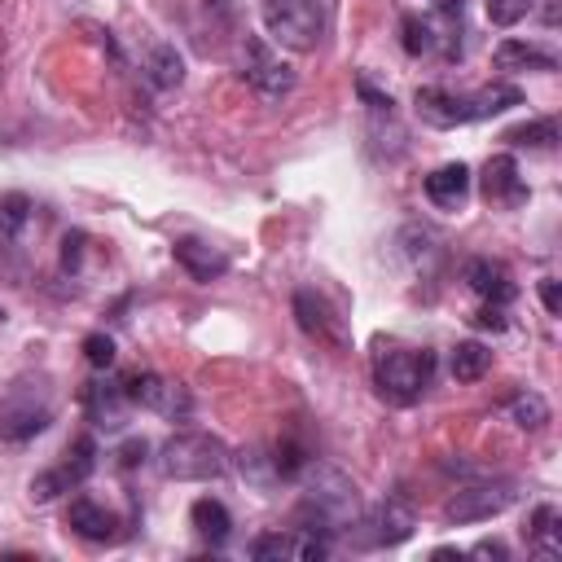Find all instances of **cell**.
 <instances>
[{"instance_id":"cell-18","label":"cell","mask_w":562,"mask_h":562,"mask_svg":"<svg viewBox=\"0 0 562 562\" xmlns=\"http://www.w3.org/2000/svg\"><path fill=\"white\" fill-rule=\"evenodd\" d=\"M470 184H474V176H470L465 162H443V167H435V171L426 176L422 189H426L430 206H439V211H461L465 198H470Z\"/></svg>"},{"instance_id":"cell-35","label":"cell","mask_w":562,"mask_h":562,"mask_svg":"<svg viewBox=\"0 0 562 562\" xmlns=\"http://www.w3.org/2000/svg\"><path fill=\"white\" fill-rule=\"evenodd\" d=\"M145 457H149V443H145V439H127V443L119 448V465H123V470L145 465Z\"/></svg>"},{"instance_id":"cell-28","label":"cell","mask_w":562,"mask_h":562,"mask_svg":"<svg viewBox=\"0 0 562 562\" xmlns=\"http://www.w3.org/2000/svg\"><path fill=\"white\" fill-rule=\"evenodd\" d=\"M400 31H404V53L408 57H430L443 40L435 35V26L426 22V18H417V13H404L400 18Z\"/></svg>"},{"instance_id":"cell-22","label":"cell","mask_w":562,"mask_h":562,"mask_svg":"<svg viewBox=\"0 0 562 562\" xmlns=\"http://www.w3.org/2000/svg\"><path fill=\"white\" fill-rule=\"evenodd\" d=\"M189 518H193V531H198L206 544H224V540H228V531H233V514H228V505H224V501H215V496L193 501Z\"/></svg>"},{"instance_id":"cell-3","label":"cell","mask_w":562,"mask_h":562,"mask_svg":"<svg viewBox=\"0 0 562 562\" xmlns=\"http://www.w3.org/2000/svg\"><path fill=\"white\" fill-rule=\"evenodd\" d=\"M263 31L285 53H316L338 18V0H263Z\"/></svg>"},{"instance_id":"cell-12","label":"cell","mask_w":562,"mask_h":562,"mask_svg":"<svg viewBox=\"0 0 562 562\" xmlns=\"http://www.w3.org/2000/svg\"><path fill=\"white\" fill-rule=\"evenodd\" d=\"M123 391H127L132 408L140 404V408H149V413H162V417H171V422L189 417V391H184L180 382L162 378V373H149V369H140V373H127V378H123Z\"/></svg>"},{"instance_id":"cell-31","label":"cell","mask_w":562,"mask_h":562,"mask_svg":"<svg viewBox=\"0 0 562 562\" xmlns=\"http://www.w3.org/2000/svg\"><path fill=\"white\" fill-rule=\"evenodd\" d=\"M483 9H487V22L505 31V26H518L536 9V0H483Z\"/></svg>"},{"instance_id":"cell-7","label":"cell","mask_w":562,"mask_h":562,"mask_svg":"<svg viewBox=\"0 0 562 562\" xmlns=\"http://www.w3.org/2000/svg\"><path fill=\"white\" fill-rule=\"evenodd\" d=\"M413 527H417V514L400 496H386L373 509L356 514V522L347 527V540L356 549H395V544H404L413 536Z\"/></svg>"},{"instance_id":"cell-13","label":"cell","mask_w":562,"mask_h":562,"mask_svg":"<svg viewBox=\"0 0 562 562\" xmlns=\"http://www.w3.org/2000/svg\"><path fill=\"white\" fill-rule=\"evenodd\" d=\"M334 553V544L325 536H312V531H268L250 544V558L259 562H325Z\"/></svg>"},{"instance_id":"cell-14","label":"cell","mask_w":562,"mask_h":562,"mask_svg":"<svg viewBox=\"0 0 562 562\" xmlns=\"http://www.w3.org/2000/svg\"><path fill=\"white\" fill-rule=\"evenodd\" d=\"M83 413L97 430H123L127 426V413H132V400L123 391V382H110V378H92L83 386Z\"/></svg>"},{"instance_id":"cell-9","label":"cell","mask_w":562,"mask_h":562,"mask_svg":"<svg viewBox=\"0 0 562 562\" xmlns=\"http://www.w3.org/2000/svg\"><path fill=\"white\" fill-rule=\"evenodd\" d=\"M514 501H518L514 479H474V483H461L443 501V522H487V518L505 514Z\"/></svg>"},{"instance_id":"cell-27","label":"cell","mask_w":562,"mask_h":562,"mask_svg":"<svg viewBox=\"0 0 562 562\" xmlns=\"http://www.w3.org/2000/svg\"><path fill=\"white\" fill-rule=\"evenodd\" d=\"M509 149H553L558 145V119H531L501 136Z\"/></svg>"},{"instance_id":"cell-37","label":"cell","mask_w":562,"mask_h":562,"mask_svg":"<svg viewBox=\"0 0 562 562\" xmlns=\"http://www.w3.org/2000/svg\"><path fill=\"white\" fill-rule=\"evenodd\" d=\"M540 303H544V312H549V316H558V312H562V290H558V281H553V277H544V281H540Z\"/></svg>"},{"instance_id":"cell-1","label":"cell","mask_w":562,"mask_h":562,"mask_svg":"<svg viewBox=\"0 0 562 562\" xmlns=\"http://www.w3.org/2000/svg\"><path fill=\"white\" fill-rule=\"evenodd\" d=\"M356 514H360V492H356V483H351L342 470L321 465V470L307 479V492H303V501H299V509H294V522H299V531L325 536V540L334 544L338 536H347V527L356 522Z\"/></svg>"},{"instance_id":"cell-11","label":"cell","mask_w":562,"mask_h":562,"mask_svg":"<svg viewBox=\"0 0 562 562\" xmlns=\"http://www.w3.org/2000/svg\"><path fill=\"white\" fill-rule=\"evenodd\" d=\"M92 470H97V439H92V435H79V439H70L66 457H61L53 470H44V474L31 479L26 492H31L35 505H48L53 496H61V492H70V487H83Z\"/></svg>"},{"instance_id":"cell-21","label":"cell","mask_w":562,"mask_h":562,"mask_svg":"<svg viewBox=\"0 0 562 562\" xmlns=\"http://www.w3.org/2000/svg\"><path fill=\"white\" fill-rule=\"evenodd\" d=\"M492 61H496V70H509V75H518V70H553L558 66L553 53H544L540 44H527V40H501Z\"/></svg>"},{"instance_id":"cell-38","label":"cell","mask_w":562,"mask_h":562,"mask_svg":"<svg viewBox=\"0 0 562 562\" xmlns=\"http://www.w3.org/2000/svg\"><path fill=\"white\" fill-rule=\"evenodd\" d=\"M470 558H501V562H505V558H509V549H505L501 540H479V544L470 549Z\"/></svg>"},{"instance_id":"cell-5","label":"cell","mask_w":562,"mask_h":562,"mask_svg":"<svg viewBox=\"0 0 562 562\" xmlns=\"http://www.w3.org/2000/svg\"><path fill=\"white\" fill-rule=\"evenodd\" d=\"M435 382V351L413 347H378L373 351V386L386 404L408 408L417 404Z\"/></svg>"},{"instance_id":"cell-15","label":"cell","mask_w":562,"mask_h":562,"mask_svg":"<svg viewBox=\"0 0 562 562\" xmlns=\"http://www.w3.org/2000/svg\"><path fill=\"white\" fill-rule=\"evenodd\" d=\"M66 527H70L79 540H88V544H110V540H119V518H114L101 501H92V496H75V501H70Z\"/></svg>"},{"instance_id":"cell-24","label":"cell","mask_w":562,"mask_h":562,"mask_svg":"<svg viewBox=\"0 0 562 562\" xmlns=\"http://www.w3.org/2000/svg\"><path fill=\"white\" fill-rule=\"evenodd\" d=\"M145 79L154 83V88H180V79H184V57L176 53V44H154L149 53H145Z\"/></svg>"},{"instance_id":"cell-36","label":"cell","mask_w":562,"mask_h":562,"mask_svg":"<svg viewBox=\"0 0 562 562\" xmlns=\"http://www.w3.org/2000/svg\"><path fill=\"white\" fill-rule=\"evenodd\" d=\"M356 92H360V97H364V101H369V110H373V114H391V105H395V101H391V97H386V92H373V88H369V83H364V79H360V83H356Z\"/></svg>"},{"instance_id":"cell-2","label":"cell","mask_w":562,"mask_h":562,"mask_svg":"<svg viewBox=\"0 0 562 562\" xmlns=\"http://www.w3.org/2000/svg\"><path fill=\"white\" fill-rule=\"evenodd\" d=\"M422 123L430 127H465V123H479V119H492L509 105H522V92L514 83H487V88H474V92H452V88H439V83H426L417 88L413 97Z\"/></svg>"},{"instance_id":"cell-4","label":"cell","mask_w":562,"mask_h":562,"mask_svg":"<svg viewBox=\"0 0 562 562\" xmlns=\"http://www.w3.org/2000/svg\"><path fill=\"white\" fill-rule=\"evenodd\" d=\"M158 470L162 479H176V483H211L233 470V452L211 430H176L158 448Z\"/></svg>"},{"instance_id":"cell-32","label":"cell","mask_w":562,"mask_h":562,"mask_svg":"<svg viewBox=\"0 0 562 562\" xmlns=\"http://www.w3.org/2000/svg\"><path fill=\"white\" fill-rule=\"evenodd\" d=\"M83 360L92 369H110L114 364V338L110 334H88L83 338Z\"/></svg>"},{"instance_id":"cell-8","label":"cell","mask_w":562,"mask_h":562,"mask_svg":"<svg viewBox=\"0 0 562 562\" xmlns=\"http://www.w3.org/2000/svg\"><path fill=\"white\" fill-rule=\"evenodd\" d=\"M290 312H294V325L316 342V347H325V351H351V334H347V321L338 316V307L321 294V290H312V285H299L294 290V299H290Z\"/></svg>"},{"instance_id":"cell-17","label":"cell","mask_w":562,"mask_h":562,"mask_svg":"<svg viewBox=\"0 0 562 562\" xmlns=\"http://www.w3.org/2000/svg\"><path fill=\"white\" fill-rule=\"evenodd\" d=\"M465 285H470L483 303H496V307L514 303V294H518V285H514L509 268H505L501 259H487V255H479V259H470V263H465Z\"/></svg>"},{"instance_id":"cell-26","label":"cell","mask_w":562,"mask_h":562,"mask_svg":"<svg viewBox=\"0 0 562 562\" xmlns=\"http://www.w3.org/2000/svg\"><path fill=\"white\" fill-rule=\"evenodd\" d=\"M31 215H35V202L26 193H0V241H18L26 228H31Z\"/></svg>"},{"instance_id":"cell-16","label":"cell","mask_w":562,"mask_h":562,"mask_svg":"<svg viewBox=\"0 0 562 562\" xmlns=\"http://www.w3.org/2000/svg\"><path fill=\"white\" fill-rule=\"evenodd\" d=\"M483 198L492 206H522L527 202V184L518 176L514 154H492L483 167Z\"/></svg>"},{"instance_id":"cell-39","label":"cell","mask_w":562,"mask_h":562,"mask_svg":"<svg viewBox=\"0 0 562 562\" xmlns=\"http://www.w3.org/2000/svg\"><path fill=\"white\" fill-rule=\"evenodd\" d=\"M448 22H461V9H465V0H430Z\"/></svg>"},{"instance_id":"cell-34","label":"cell","mask_w":562,"mask_h":562,"mask_svg":"<svg viewBox=\"0 0 562 562\" xmlns=\"http://www.w3.org/2000/svg\"><path fill=\"white\" fill-rule=\"evenodd\" d=\"M474 329H492V334H505L509 329V321H505V307H496V303H483L474 316Z\"/></svg>"},{"instance_id":"cell-20","label":"cell","mask_w":562,"mask_h":562,"mask_svg":"<svg viewBox=\"0 0 562 562\" xmlns=\"http://www.w3.org/2000/svg\"><path fill=\"white\" fill-rule=\"evenodd\" d=\"M522 536H527V549L536 558H544V562L562 558V514H558V505H536Z\"/></svg>"},{"instance_id":"cell-30","label":"cell","mask_w":562,"mask_h":562,"mask_svg":"<svg viewBox=\"0 0 562 562\" xmlns=\"http://www.w3.org/2000/svg\"><path fill=\"white\" fill-rule=\"evenodd\" d=\"M237 470H241V479H250L255 487H272L277 483V470H272V457H263V448H241L237 457Z\"/></svg>"},{"instance_id":"cell-25","label":"cell","mask_w":562,"mask_h":562,"mask_svg":"<svg viewBox=\"0 0 562 562\" xmlns=\"http://www.w3.org/2000/svg\"><path fill=\"white\" fill-rule=\"evenodd\" d=\"M448 369H452V378H457V382H479V378L492 369V351H487L483 342L465 338V342H457V347H452Z\"/></svg>"},{"instance_id":"cell-19","label":"cell","mask_w":562,"mask_h":562,"mask_svg":"<svg viewBox=\"0 0 562 562\" xmlns=\"http://www.w3.org/2000/svg\"><path fill=\"white\" fill-rule=\"evenodd\" d=\"M171 255H176V263H180L193 281H215V277L228 272V255H224L220 246L202 241V237H176Z\"/></svg>"},{"instance_id":"cell-6","label":"cell","mask_w":562,"mask_h":562,"mask_svg":"<svg viewBox=\"0 0 562 562\" xmlns=\"http://www.w3.org/2000/svg\"><path fill=\"white\" fill-rule=\"evenodd\" d=\"M53 426V395L40 382H18L0 404V439L4 443H31Z\"/></svg>"},{"instance_id":"cell-29","label":"cell","mask_w":562,"mask_h":562,"mask_svg":"<svg viewBox=\"0 0 562 562\" xmlns=\"http://www.w3.org/2000/svg\"><path fill=\"white\" fill-rule=\"evenodd\" d=\"M509 417H514V426H522V430H540V426L549 422V404H544V395H536V391H518V395L509 400Z\"/></svg>"},{"instance_id":"cell-10","label":"cell","mask_w":562,"mask_h":562,"mask_svg":"<svg viewBox=\"0 0 562 562\" xmlns=\"http://www.w3.org/2000/svg\"><path fill=\"white\" fill-rule=\"evenodd\" d=\"M241 79L263 97V101H281L290 88H294V70L290 61L277 53L272 40L263 35H246L241 44Z\"/></svg>"},{"instance_id":"cell-23","label":"cell","mask_w":562,"mask_h":562,"mask_svg":"<svg viewBox=\"0 0 562 562\" xmlns=\"http://www.w3.org/2000/svg\"><path fill=\"white\" fill-rule=\"evenodd\" d=\"M272 470H277V483H294L312 470V448L299 439V435H281L272 443Z\"/></svg>"},{"instance_id":"cell-33","label":"cell","mask_w":562,"mask_h":562,"mask_svg":"<svg viewBox=\"0 0 562 562\" xmlns=\"http://www.w3.org/2000/svg\"><path fill=\"white\" fill-rule=\"evenodd\" d=\"M83 246H88V237H83L79 228L61 237V272H79V263H83Z\"/></svg>"}]
</instances>
